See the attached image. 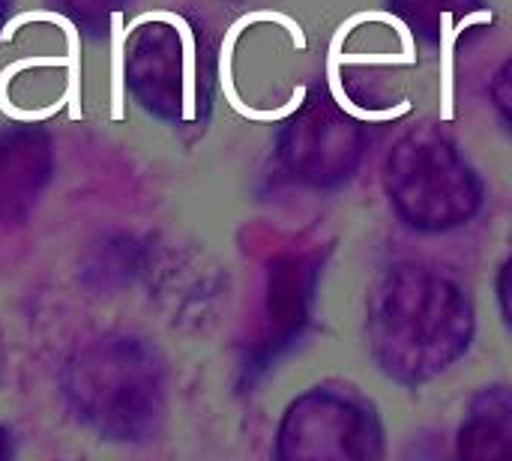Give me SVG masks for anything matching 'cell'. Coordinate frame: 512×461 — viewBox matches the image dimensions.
I'll return each mask as SVG.
<instances>
[{"label":"cell","mask_w":512,"mask_h":461,"mask_svg":"<svg viewBox=\"0 0 512 461\" xmlns=\"http://www.w3.org/2000/svg\"><path fill=\"white\" fill-rule=\"evenodd\" d=\"M369 354L405 387H420L462 360L474 342V306L441 270L399 264L387 270L366 306Z\"/></svg>","instance_id":"obj_1"},{"label":"cell","mask_w":512,"mask_h":461,"mask_svg":"<svg viewBox=\"0 0 512 461\" xmlns=\"http://www.w3.org/2000/svg\"><path fill=\"white\" fill-rule=\"evenodd\" d=\"M459 456L468 461H512L510 387H486L474 396L459 429Z\"/></svg>","instance_id":"obj_5"},{"label":"cell","mask_w":512,"mask_h":461,"mask_svg":"<svg viewBox=\"0 0 512 461\" xmlns=\"http://www.w3.org/2000/svg\"><path fill=\"white\" fill-rule=\"evenodd\" d=\"M363 144V123L336 99L315 93L285 126L282 162L297 180L315 189H330L345 183L357 171Z\"/></svg>","instance_id":"obj_4"},{"label":"cell","mask_w":512,"mask_h":461,"mask_svg":"<svg viewBox=\"0 0 512 461\" xmlns=\"http://www.w3.org/2000/svg\"><path fill=\"white\" fill-rule=\"evenodd\" d=\"M381 456V426L351 393L315 387L300 396L279 429V459L372 461Z\"/></svg>","instance_id":"obj_3"},{"label":"cell","mask_w":512,"mask_h":461,"mask_svg":"<svg viewBox=\"0 0 512 461\" xmlns=\"http://www.w3.org/2000/svg\"><path fill=\"white\" fill-rule=\"evenodd\" d=\"M108 18H111V96H108L111 111H108V117L114 123H120L126 117V54H123V48H126V39L132 30L126 27V18L120 9H114Z\"/></svg>","instance_id":"obj_10"},{"label":"cell","mask_w":512,"mask_h":461,"mask_svg":"<svg viewBox=\"0 0 512 461\" xmlns=\"http://www.w3.org/2000/svg\"><path fill=\"white\" fill-rule=\"evenodd\" d=\"M390 9L426 42L450 45L468 27L489 24L492 12L483 0H387Z\"/></svg>","instance_id":"obj_6"},{"label":"cell","mask_w":512,"mask_h":461,"mask_svg":"<svg viewBox=\"0 0 512 461\" xmlns=\"http://www.w3.org/2000/svg\"><path fill=\"white\" fill-rule=\"evenodd\" d=\"M33 21H48V24H57L66 36V57H69V75H66V108H69V120H81L84 111H81V36H78V27L54 12V9H30V12H18L15 18H9L0 30V42H9L15 36L18 27L24 24H33Z\"/></svg>","instance_id":"obj_8"},{"label":"cell","mask_w":512,"mask_h":461,"mask_svg":"<svg viewBox=\"0 0 512 461\" xmlns=\"http://www.w3.org/2000/svg\"><path fill=\"white\" fill-rule=\"evenodd\" d=\"M492 99H495V108L501 111V117L510 123L512 129V57L495 72V81H492Z\"/></svg>","instance_id":"obj_11"},{"label":"cell","mask_w":512,"mask_h":461,"mask_svg":"<svg viewBox=\"0 0 512 461\" xmlns=\"http://www.w3.org/2000/svg\"><path fill=\"white\" fill-rule=\"evenodd\" d=\"M498 303H501V312H504V321L510 324L512 330V243L510 255L501 267V276H498Z\"/></svg>","instance_id":"obj_12"},{"label":"cell","mask_w":512,"mask_h":461,"mask_svg":"<svg viewBox=\"0 0 512 461\" xmlns=\"http://www.w3.org/2000/svg\"><path fill=\"white\" fill-rule=\"evenodd\" d=\"M315 291V264L288 258L276 270L273 300H276V327L285 339H291L309 318V303Z\"/></svg>","instance_id":"obj_7"},{"label":"cell","mask_w":512,"mask_h":461,"mask_svg":"<svg viewBox=\"0 0 512 461\" xmlns=\"http://www.w3.org/2000/svg\"><path fill=\"white\" fill-rule=\"evenodd\" d=\"M384 189L396 216L426 234L471 222L483 204L474 168L435 126H417L393 144L384 162Z\"/></svg>","instance_id":"obj_2"},{"label":"cell","mask_w":512,"mask_h":461,"mask_svg":"<svg viewBox=\"0 0 512 461\" xmlns=\"http://www.w3.org/2000/svg\"><path fill=\"white\" fill-rule=\"evenodd\" d=\"M150 21H162V24H171L177 30V39H180V117L186 123H192L198 117V51H195V33L189 27V21L171 9H150V12H141L138 18H132V24H126L129 30L141 27V24H150Z\"/></svg>","instance_id":"obj_9"}]
</instances>
